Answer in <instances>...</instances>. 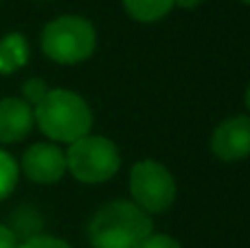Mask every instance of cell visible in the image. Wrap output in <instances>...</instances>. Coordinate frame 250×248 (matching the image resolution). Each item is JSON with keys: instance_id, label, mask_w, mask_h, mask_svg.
Returning <instances> with one entry per match:
<instances>
[{"instance_id": "cell-4", "label": "cell", "mask_w": 250, "mask_h": 248, "mask_svg": "<svg viewBox=\"0 0 250 248\" xmlns=\"http://www.w3.org/2000/svg\"><path fill=\"white\" fill-rule=\"evenodd\" d=\"M121 167V154L117 145L105 136H83L70 143L66 152V169L86 185H99L110 180Z\"/></svg>"}, {"instance_id": "cell-8", "label": "cell", "mask_w": 250, "mask_h": 248, "mask_svg": "<svg viewBox=\"0 0 250 248\" xmlns=\"http://www.w3.org/2000/svg\"><path fill=\"white\" fill-rule=\"evenodd\" d=\"M33 108L18 97L0 99V143H18L33 130Z\"/></svg>"}, {"instance_id": "cell-9", "label": "cell", "mask_w": 250, "mask_h": 248, "mask_svg": "<svg viewBox=\"0 0 250 248\" xmlns=\"http://www.w3.org/2000/svg\"><path fill=\"white\" fill-rule=\"evenodd\" d=\"M29 44L22 33H9L0 40V73L9 75L26 64Z\"/></svg>"}, {"instance_id": "cell-15", "label": "cell", "mask_w": 250, "mask_h": 248, "mask_svg": "<svg viewBox=\"0 0 250 248\" xmlns=\"http://www.w3.org/2000/svg\"><path fill=\"white\" fill-rule=\"evenodd\" d=\"M0 248H18L16 233L11 228L2 227V224H0Z\"/></svg>"}, {"instance_id": "cell-5", "label": "cell", "mask_w": 250, "mask_h": 248, "mask_svg": "<svg viewBox=\"0 0 250 248\" xmlns=\"http://www.w3.org/2000/svg\"><path fill=\"white\" fill-rule=\"evenodd\" d=\"M129 193L134 205L149 213H165L176 202V180L158 161H138L129 171Z\"/></svg>"}, {"instance_id": "cell-14", "label": "cell", "mask_w": 250, "mask_h": 248, "mask_svg": "<svg viewBox=\"0 0 250 248\" xmlns=\"http://www.w3.org/2000/svg\"><path fill=\"white\" fill-rule=\"evenodd\" d=\"M141 248H182V246L169 235H149L141 244Z\"/></svg>"}, {"instance_id": "cell-6", "label": "cell", "mask_w": 250, "mask_h": 248, "mask_svg": "<svg viewBox=\"0 0 250 248\" xmlns=\"http://www.w3.org/2000/svg\"><path fill=\"white\" fill-rule=\"evenodd\" d=\"M211 149L220 161L235 163L250 156V117L237 114L215 127L211 136Z\"/></svg>"}, {"instance_id": "cell-13", "label": "cell", "mask_w": 250, "mask_h": 248, "mask_svg": "<svg viewBox=\"0 0 250 248\" xmlns=\"http://www.w3.org/2000/svg\"><path fill=\"white\" fill-rule=\"evenodd\" d=\"M18 248H73V246L68 242L60 240V237H53V235H33L26 242L18 244Z\"/></svg>"}, {"instance_id": "cell-18", "label": "cell", "mask_w": 250, "mask_h": 248, "mask_svg": "<svg viewBox=\"0 0 250 248\" xmlns=\"http://www.w3.org/2000/svg\"><path fill=\"white\" fill-rule=\"evenodd\" d=\"M242 2H246V4H250V0H242Z\"/></svg>"}, {"instance_id": "cell-17", "label": "cell", "mask_w": 250, "mask_h": 248, "mask_svg": "<svg viewBox=\"0 0 250 248\" xmlns=\"http://www.w3.org/2000/svg\"><path fill=\"white\" fill-rule=\"evenodd\" d=\"M246 105H248V110H250V86H248V90H246Z\"/></svg>"}, {"instance_id": "cell-10", "label": "cell", "mask_w": 250, "mask_h": 248, "mask_svg": "<svg viewBox=\"0 0 250 248\" xmlns=\"http://www.w3.org/2000/svg\"><path fill=\"white\" fill-rule=\"evenodd\" d=\"M123 7L136 22H158L173 9V0H123Z\"/></svg>"}, {"instance_id": "cell-1", "label": "cell", "mask_w": 250, "mask_h": 248, "mask_svg": "<svg viewBox=\"0 0 250 248\" xmlns=\"http://www.w3.org/2000/svg\"><path fill=\"white\" fill-rule=\"evenodd\" d=\"M33 117L48 139L68 145L88 136L92 127L90 105L83 97L66 88L48 90V95L35 105Z\"/></svg>"}, {"instance_id": "cell-16", "label": "cell", "mask_w": 250, "mask_h": 248, "mask_svg": "<svg viewBox=\"0 0 250 248\" xmlns=\"http://www.w3.org/2000/svg\"><path fill=\"white\" fill-rule=\"evenodd\" d=\"M204 0H173V7H180V9H195L200 7Z\"/></svg>"}, {"instance_id": "cell-11", "label": "cell", "mask_w": 250, "mask_h": 248, "mask_svg": "<svg viewBox=\"0 0 250 248\" xmlns=\"http://www.w3.org/2000/svg\"><path fill=\"white\" fill-rule=\"evenodd\" d=\"M18 176H20L18 163L13 161L11 154L0 149V202L7 200L13 193V189L18 185Z\"/></svg>"}, {"instance_id": "cell-7", "label": "cell", "mask_w": 250, "mask_h": 248, "mask_svg": "<svg viewBox=\"0 0 250 248\" xmlns=\"http://www.w3.org/2000/svg\"><path fill=\"white\" fill-rule=\"evenodd\" d=\"M22 171L38 185H53L66 174V154L53 143H35L22 156Z\"/></svg>"}, {"instance_id": "cell-2", "label": "cell", "mask_w": 250, "mask_h": 248, "mask_svg": "<svg viewBox=\"0 0 250 248\" xmlns=\"http://www.w3.org/2000/svg\"><path fill=\"white\" fill-rule=\"evenodd\" d=\"M151 228L154 224L145 211L134 202L117 200L95 213L88 237L95 248H141L151 235Z\"/></svg>"}, {"instance_id": "cell-3", "label": "cell", "mask_w": 250, "mask_h": 248, "mask_svg": "<svg viewBox=\"0 0 250 248\" xmlns=\"http://www.w3.org/2000/svg\"><path fill=\"white\" fill-rule=\"evenodd\" d=\"M97 31L82 16H60L42 31V51L57 64H79L95 53Z\"/></svg>"}, {"instance_id": "cell-12", "label": "cell", "mask_w": 250, "mask_h": 248, "mask_svg": "<svg viewBox=\"0 0 250 248\" xmlns=\"http://www.w3.org/2000/svg\"><path fill=\"white\" fill-rule=\"evenodd\" d=\"M46 95H48V86H46L44 79L31 77V79H26V82L22 83V101H26L31 108L38 105Z\"/></svg>"}]
</instances>
